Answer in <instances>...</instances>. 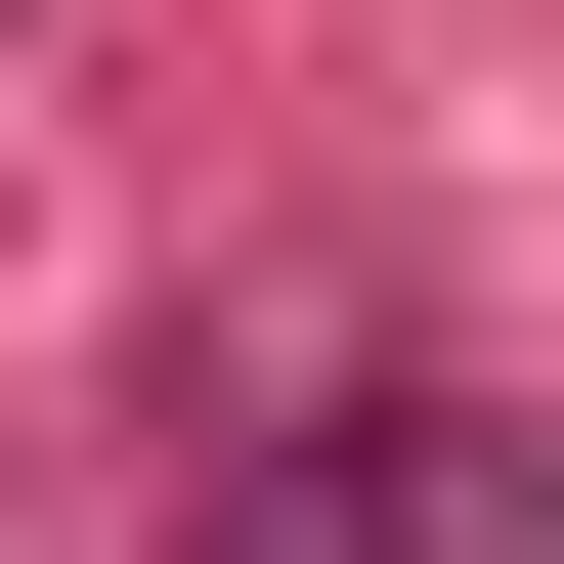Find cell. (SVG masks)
<instances>
[{"instance_id":"cell-1","label":"cell","mask_w":564,"mask_h":564,"mask_svg":"<svg viewBox=\"0 0 564 564\" xmlns=\"http://www.w3.org/2000/svg\"><path fill=\"white\" fill-rule=\"evenodd\" d=\"M174 564H564V434L521 391H348L261 521H174Z\"/></svg>"}]
</instances>
